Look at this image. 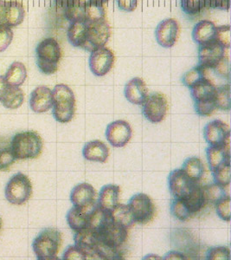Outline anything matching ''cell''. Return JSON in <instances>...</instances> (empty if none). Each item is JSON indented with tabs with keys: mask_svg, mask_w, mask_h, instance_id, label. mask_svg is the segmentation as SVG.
<instances>
[{
	"mask_svg": "<svg viewBox=\"0 0 231 260\" xmlns=\"http://www.w3.org/2000/svg\"><path fill=\"white\" fill-rule=\"evenodd\" d=\"M53 105L52 91L46 86H38L33 90L30 98V107L35 113L47 112Z\"/></svg>",
	"mask_w": 231,
	"mask_h": 260,
	"instance_id": "18",
	"label": "cell"
},
{
	"mask_svg": "<svg viewBox=\"0 0 231 260\" xmlns=\"http://www.w3.org/2000/svg\"><path fill=\"white\" fill-rule=\"evenodd\" d=\"M186 258L187 257H185L182 252L176 251H170L164 257V259H186Z\"/></svg>",
	"mask_w": 231,
	"mask_h": 260,
	"instance_id": "51",
	"label": "cell"
},
{
	"mask_svg": "<svg viewBox=\"0 0 231 260\" xmlns=\"http://www.w3.org/2000/svg\"><path fill=\"white\" fill-rule=\"evenodd\" d=\"M230 6V0H210V8L228 11Z\"/></svg>",
	"mask_w": 231,
	"mask_h": 260,
	"instance_id": "50",
	"label": "cell"
},
{
	"mask_svg": "<svg viewBox=\"0 0 231 260\" xmlns=\"http://www.w3.org/2000/svg\"><path fill=\"white\" fill-rule=\"evenodd\" d=\"M182 170L187 176L195 182H199L205 175V166L202 160L197 157H190L185 160L182 166Z\"/></svg>",
	"mask_w": 231,
	"mask_h": 260,
	"instance_id": "31",
	"label": "cell"
},
{
	"mask_svg": "<svg viewBox=\"0 0 231 260\" xmlns=\"http://www.w3.org/2000/svg\"><path fill=\"white\" fill-rule=\"evenodd\" d=\"M15 157L12 154L11 148L0 149V170H6L15 161Z\"/></svg>",
	"mask_w": 231,
	"mask_h": 260,
	"instance_id": "47",
	"label": "cell"
},
{
	"mask_svg": "<svg viewBox=\"0 0 231 260\" xmlns=\"http://www.w3.org/2000/svg\"><path fill=\"white\" fill-rule=\"evenodd\" d=\"M168 182L171 193L175 199L186 198L192 192L197 184L199 183L188 177L182 169H175L171 172Z\"/></svg>",
	"mask_w": 231,
	"mask_h": 260,
	"instance_id": "12",
	"label": "cell"
},
{
	"mask_svg": "<svg viewBox=\"0 0 231 260\" xmlns=\"http://www.w3.org/2000/svg\"><path fill=\"white\" fill-rule=\"evenodd\" d=\"M133 131L130 124L124 120H117L107 125L106 137L114 148H123L130 142Z\"/></svg>",
	"mask_w": 231,
	"mask_h": 260,
	"instance_id": "13",
	"label": "cell"
},
{
	"mask_svg": "<svg viewBox=\"0 0 231 260\" xmlns=\"http://www.w3.org/2000/svg\"><path fill=\"white\" fill-rule=\"evenodd\" d=\"M171 212H172V215L180 221H186L192 217L191 214L189 213V211L187 210L184 202L181 199H175L172 201Z\"/></svg>",
	"mask_w": 231,
	"mask_h": 260,
	"instance_id": "41",
	"label": "cell"
},
{
	"mask_svg": "<svg viewBox=\"0 0 231 260\" xmlns=\"http://www.w3.org/2000/svg\"><path fill=\"white\" fill-rule=\"evenodd\" d=\"M216 108L218 110L229 111L230 110V84L226 83L217 87L215 95Z\"/></svg>",
	"mask_w": 231,
	"mask_h": 260,
	"instance_id": "35",
	"label": "cell"
},
{
	"mask_svg": "<svg viewBox=\"0 0 231 260\" xmlns=\"http://www.w3.org/2000/svg\"><path fill=\"white\" fill-rule=\"evenodd\" d=\"M111 36V29L106 19L88 23L86 41L82 46L84 50L92 52L98 48L103 47Z\"/></svg>",
	"mask_w": 231,
	"mask_h": 260,
	"instance_id": "7",
	"label": "cell"
},
{
	"mask_svg": "<svg viewBox=\"0 0 231 260\" xmlns=\"http://www.w3.org/2000/svg\"><path fill=\"white\" fill-rule=\"evenodd\" d=\"M94 252L97 259L119 260L123 258L121 249L109 246L100 240L95 245Z\"/></svg>",
	"mask_w": 231,
	"mask_h": 260,
	"instance_id": "33",
	"label": "cell"
},
{
	"mask_svg": "<svg viewBox=\"0 0 231 260\" xmlns=\"http://www.w3.org/2000/svg\"><path fill=\"white\" fill-rule=\"evenodd\" d=\"M53 115L58 122L67 123L72 121L75 113L74 92L65 84H57L52 90Z\"/></svg>",
	"mask_w": 231,
	"mask_h": 260,
	"instance_id": "1",
	"label": "cell"
},
{
	"mask_svg": "<svg viewBox=\"0 0 231 260\" xmlns=\"http://www.w3.org/2000/svg\"><path fill=\"white\" fill-rule=\"evenodd\" d=\"M65 17L70 22L75 20H86L85 18V1L75 0L71 6L64 10Z\"/></svg>",
	"mask_w": 231,
	"mask_h": 260,
	"instance_id": "39",
	"label": "cell"
},
{
	"mask_svg": "<svg viewBox=\"0 0 231 260\" xmlns=\"http://www.w3.org/2000/svg\"><path fill=\"white\" fill-rule=\"evenodd\" d=\"M36 63L39 70L45 75L56 73L62 57V50L59 43L48 38L39 43L36 49Z\"/></svg>",
	"mask_w": 231,
	"mask_h": 260,
	"instance_id": "4",
	"label": "cell"
},
{
	"mask_svg": "<svg viewBox=\"0 0 231 260\" xmlns=\"http://www.w3.org/2000/svg\"><path fill=\"white\" fill-rule=\"evenodd\" d=\"M8 83L6 82V78L3 76H0V102L4 98V95L6 94V92L8 89Z\"/></svg>",
	"mask_w": 231,
	"mask_h": 260,
	"instance_id": "52",
	"label": "cell"
},
{
	"mask_svg": "<svg viewBox=\"0 0 231 260\" xmlns=\"http://www.w3.org/2000/svg\"><path fill=\"white\" fill-rule=\"evenodd\" d=\"M74 241V245L86 252L89 259H97L94 250L99 241V235L95 231L87 226L82 230L75 232Z\"/></svg>",
	"mask_w": 231,
	"mask_h": 260,
	"instance_id": "19",
	"label": "cell"
},
{
	"mask_svg": "<svg viewBox=\"0 0 231 260\" xmlns=\"http://www.w3.org/2000/svg\"><path fill=\"white\" fill-rule=\"evenodd\" d=\"M24 100V94L19 87L9 86L7 91L1 100L4 107L10 110L18 109L23 104Z\"/></svg>",
	"mask_w": 231,
	"mask_h": 260,
	"instance_id": "32",
	"label": "cell"
},
{
	"mask_svg": "<svg viewBox=\"0 0 231 260\" xmlns=\"http://www.w3.org/2000/svg\"><path fill=\"white\" fill-rule=\"evenodd\" d=\"M205 139L210 146L222 147L230 144V129L225 122L213 120L204 128Z\"/></svg>",
	"mask_w": 231,
	"mask_h": 260,
	"instance_id": "11",
	"label": "cell"
},
{
	"mask_svg": "<svg viewBox=\"0 0 231 260\" xmlns=\"http://www.w3.org/2000/svg\"><path fill=\"white\" fill-rule=\"evenodd\" d=\"M212 71L216 76H219L223 78H228L229 77V65H228V57L223 56L218 63L212 69Z\"/></svg>",
	"mask_w": 231,
	"mask_h": 260,
	"instance_id": "48",
	"label": "cell"
},
{
	"mask_svg": "<svg viewBox=\"0 0 231 260\" xmlns=\"http://www.w3.org/2000/svg\"><path fill=\"white\" fill-rule=\"evenodd\" d=\"M99 235V240L106 245L120 248L128 240V228L110 223L107 228H104Z\"/></svg>",
	"mask_w": 231,
	"mask_h": 260,
	"instance_id": "17",
	"label": "cell"
},
{
	"mask_svg": "<svg viewBox=\"0 0 231 260\" xmlns=\"http://www.w3.org/2000/svg\"><path fill=\"white\" fill-rule=\"evenodd\" d=\"M112 221L116 225L129 228L134 224V219L127 205L118 204L110 212Z\"/></svg>",
	"mask_w": 231,
	"mask_h": 260,
	"instance_id": "30",
	"label": "cell"
},
{
	"mask_svg": "<svg viewBox=\"0 0 231 260\" xmlns=\"http://www.w3.org/2000/svg\"><path fill=\"white\" fill-rule=\"evenodd\" d=\"M128 207L130 209L134 221L139 224H146L153 219L155 207L148 195L137 193L129 201Z\"/></svg>",
	"mask_w": 231,
	"mask_h": 260,
	"instance_id": "8",
	"label": "cell"
},
{
	"mask_svg": "<svg viewBox=\"0 0 231 260\" xmlns=\"http://www.w3.org/2000/svg\"><path fill=\"white\" fill-rule=\"evenodd\" d=\"M207 71L208 70L206 69L203 68L200 65H198L190 71H187L186 73L183 76L182 82L184 83V85L190 88L191 86L199 83V81L208 77Z\"/></svg>",
	"mask_w": 231,
	"mask_h": 260,
	"instance_id": "38",
	"label": "cell"
},
{
	"mask_svg": "<svg viewBox=\"0 0 231 260\" xmlns=\"http://www.w3.org/2000/svg\"><path fill=\"white\" fill-rule=\"evenodd\" d=\"M88 22L86 20H75L71 22L68 29V39L74 47H82L86 41Z\"/></svg>",
	"mask_w": 231,
	"mask_h": 260,
	"instance_id": "27",
	"label": "cell"
},
{
	"mask_svg": "<svg viewBox=\"0 0 231 260\" xmlns=\"http://www.w3.org/2000/svg\"><path fill=\"white\" fill-rule=\"evenodd\" d=\"M224 48L213 39L200 45L199 50V64L206 70H212L224 56Z\"/></svg>",
	"mask_w": 231,
	"mask_h": 260,
	"instance_id": "14",
	"label": "cell"
},
{
	"mask_svg": "<svg viewBox=\"0 0 231 260\" xmlns=\"http://www.w3.org/2000/svg\"><path fill=\"white\" fill-rule=\"evenodd\" d=\"M112 222L109 212L104 210L98 204L89 211L88 226L98 234Z\"/></svg>",
	"mask_w": 231,
	"mask_h": 260,
	"instance_id": "25",
	"label": "cell"
},
{
	"mask_svg": "<svg viewBox=\"0 0 231 260\" xmlns=\"http://www.w3.org/2000/svg\"><path fill=\"white\" fill-rule=\"evenodd\" d=\"M119 8L124 12H134L137 8L138 0H116Z\"/></svg>",
	"mask_w": 231,
	"mask_h": 260,
	"instance_id": "49",
	"label": "cell"
},
{
	"mask_svg": "<svg viewBox=\"0 0 231 260\" xmlns=\"http://www.w3.org/2000/svg\"><path fill=\"white\" fill-rule=\"evenodd\" d=\"M95 190L92 185L83 182L74 186L70 193V201L74 207L89 212L95 206Z\"/></svg>",
	"mask_w": 231,
	"mask_h": 260,
	"instance_id": "16",
	"label": "cell"
},
{
	"mask_svg": "<svg viewBox=\"0 0 231 260\" xmlns=\"http://www.w3.org/2000/svg\"><path fill=\"white\" fill-rule=\"evenodd\" d=\"M84 159L95 162H106L109 156V149L107 146L101 141H92L87 142L83 150Z\"/></svg>",
	"mask_w": 231,
	"mask_h": 260,
	"instance_id": "21",
	"label": "cell"
},
{
	"mask_svg": "<svg viewBox=\"0 0 231 260\" xmlns=\"http://www.w3.org/2000/svg\"><path fill=\"white\" fill-rule=\"evenodd\" d=\"M89 213L78 207H72L66 216L69 228L74 232H78L89 225Z\"/></svg>",
	"mask_w": 231,
	"mask_h": 260,
	"instance_id": "29",
	"label": "cell"
},
{
	"mask_svg": "<svg viewBox=\"0 0 231 260\" xmlns=\"http://www.w3.org/2000/svg\"><path fill=\"white\" fill-rule=\"evenodd\" d=\"M114 63V54L107 47L98 48L93 50L89 56V68L96 77L107 75Z\"/></svg>",
	"mask_w": 231,
	"mask_h": 260,
	"instance_id": "10",
	"label": "cell"
},
{
	"mask_svg": "<svg viewBox=\"0 0 231 260\" xmlns=\"http://www.w3.org/2000/svg\"><path fill=\"white\" fill-rule=\"evenodd\" d=\"M106 12L103 5L92 1H85V18L88 23H94L106 19Z\"/></svg>",
	"mask_w": 231,
	"mask_h": 260,
	"instance_id": "34",
	"label": "cell"
},
{
	"mask_svg": "<svg viewBox=\"0 0 231 260\" xmlns=\"http://www.w3.org/2000/svg\"><path fill=\"white\" fill-rule=\"evenodd\" d=\"M54 1L58 7L65 10L66 8H68V6H71L75 0H54Z\"/></svg>",
	"mask_w": 231,
	"mask_h": 260,
	"instance_id": "54",
	"label": "cell"
},
{
	"mask_svg": "<svg viewBox=\"0 0 231 260\" xmlns=\"http://www.w3.org/2000/svg\"><path fill=\"white\" fill-rule=\"evenodd\" d=\"M6 0H0V26H6Z\"/></svg>",
	"mask_w": 231,
	"mask_h": 260,
	"instance_id": "53",
	"label": "cell"
},
{
	"mask_svg": "<svg viewBox=\"0 0 231 260\" xmlns=\"http://www.w3.org/2000/svg\"><path fill=\"white\" fill-rule=\"evenodd\" d=\"M11 149L17 160L36 159L41 154L43 141L36 132H22L13 136Z\"/></svg>",
	"mask_w": 231,
	"mask_h": 260,
	"instance_id": "3",
	"label": "cell"
},
{
	"mask_svg": "<svg viewBox=\"0 0 231 260\" xmlns=\"http://www.w3.org/2000/svg\"><path fill=\"white\" fill-rule=\"evenodd\" d=\"M215 183L219 186H228L230 183V163L221 166L212 172Z\"/></svg>",
	"mask_w": 231,
	"mask_h": 260,
	"instance_id": "40",
	"label": "cell"
},
{
	"mask_svg": "<svg viewBox=\"0 0 231 260\" xmlns=\"http://www.w3.org/2000/svg\"><path fill=\"white\" fill-rule=\"evenodd\" d=\"M25 16V11L23 4L18 0H6V13L5 20L6 26H18L23 23Z\"/></svg>",
	"mask_w": 231,
	"mask_h": 260,
	"instance_id": "24",
	"label": "cell"
},
{
	"mask_svg": "<svg viewBox=\"0 0 231 260\" xmlns=\"http://www.w3.org/2000/svg\"><path fill=\"white\" fill-rule=\"evenodd\" d=\"M214 39L219 45H222L224 49H229L230 47V26L227 24V25L216 27Z\"/></svg>",
	"mask_w": 231,
	"mask_h": 260,
	"instance_id": "42",
	"label": "cell"
},
{
	"mask_svg": "<svg viewBox=\"0 0 231 260\" xmlns=\"http://www.w3.org/2000/svg\"><path fill=\"white\" fill-rule=\"evenodd\" d=\"M190 94L195 102L196 112L200 116H210L216 108L215 95L216 86L209 77L199 81L190 88Z\"/></svg>",
	"mask_w": 231,
	"mask_h": 260,
	"instance_id": "2",
	"label": "cell"
},
{
	"mask_svg": "<svg viewBox=\"0 0 231 260\" xmlns=\"http://www.w3.org/2000/svg\"><path fill=\"white\" fill-rule=\"evenodd\" d=\"M89 1H92V2H95V3H99L103 5V4L108 2L109 0H89Z\"/></svg>",
	"mask_w": 231,
	"mask_h": 260,
	"instance_id": "55",
	"label": "cell"
},
{
	"mask_svg": "<svg viewBox=\"0 0 231 260\" xmlns=\"http://www.w3.org/2000/svg\"><path fill=\"white\" fill-rule=\"evenodd\" d=\"M230 196L227 195L216 204V213L224 221H230Z\"/></svg>",
	"mask_w": 231,
	"mask_h": 260,
	"instance_id": "43",
	"label": "cell"
},
{
	"mask_svg": "<svg viewBox=\"0 0 231 260\" xmlns=\"http://www.w3.org/2000/svg\"><path fill=\"white\" fill-rule=\"evenodd\" d=\"M229 145L222 146V147H215L210 146L206 149V156H207L208 163L211 172L218 169L221 166L230 163V149Z\"/></svg>",
	"mask_w": 231,
	"mask_h": 260,
	"instance_id": "22",
	"label": "cell"
},
{
	"mask_svg": "<svg viewBox=\"0 0 231 260\" xmlns=\"http://www.w3.org/2000/svg\"><path fill=\"white\" fill-rule=\"evenodd\" d=\"M124 93L129 103L141 105L148 96V89L142 78L134 77L125 86Z\"/></svg>",
	"mask_w": 231,
	"mask_h": 260,
	"instance_id": "20",
	"label": "cell"
},
{
	"mask_svg": "<svg viewBox=\"0 0 231 260\" xmlns=\"http://www.w3.org/2000/svg\"><path fill=\"white\" fill-rule=\"evenodd\" d=\"M32 194V185L24 174L13 175L6 187V198L12 205L20 206L29 201Z\"/></svg>",
	"mask_w": 231,
	"mask_h": 260,
	"instance_id": "6",
	"label": "cell"
},
{
	"mask_svg": "<svg viewBox=\"0 0 231 260\" xmlns=\"http://www.w3.org/2000/svg\"><path fill=\"white\" fill-rule=\"evenodd\" d=\"M121 187L117 185H106L99 193L98 205L107 212H111L119 204Z\"/></svg>",
	"mask_w": 231,
	"mask_h": 260,
	"instance_id": "23",
	"label": "cell"
},
{
	"mask_svg": "<svg viewBox=\"0 0 231 260\" xmlns=\"http://www.w3.org/2000/svg\"><path fill=\"white\" fill-rule=\"evenodd\" d=\"M168 110V102L166 95L153 93L147 96L143 104V115L152 123H160L166 118Z\"/></svg>",
	"mask_w": 231,
	"mask_h": 260,
	"instance_id": "9",
	"label": "cell"
},
{
	"mask_svg": "<svg viewBox=\"0 0 231 260\" xmlns=\"http://www.w3.org/2000/svg\"><path fill=\"white\" fill-rule=\"evenodd\" d=\"M62 259L64 260H84L89 259L86 252L79 248L76 245H70L66 249L64 253L62 255Z\"/></svg>",
	"mask_w": 231,
	"mask_h": 260,
	"instance_id": "45",
	"label": "cell"
},
{
	"mask_svg": "<svg viewBox=\"0 0 231 260\" xmlns=\"http://www.w3.org/2000/svg\"><path fill=\"white\" fill-rule=\"evenodd\" d=\"M216 27L212 21H199L193 28V40L199 45H203L205 43L213 40Z\"/></svg>",
	"mask_w": 231,
	"mask_h": 260,
	"instance_id": "26",
	"label": "cell"
},
{
	"mask_svg": "<svg viewBox=\"0 0 231 260\" xmlns=\"http://www.w3.org/2000/svg\"><path fill=\"white\" fill-rule=\"evenodd\" d=\"M26 77V67L21 62H12L5 76L8 85L12 87H20L23 85Z\"/></svg>",
	"mask_w": 231,
	"mask_h": 260,
	"instance_id": "28",
	"label": "cell"
},
{
	"mask_svg": "<svg viewBox=\"0 0 231 260\" xmlns=\"http://www.w3.org/2000/svg\"><path fill=\"white\" fill-rule=\"evenodd\" d=\"M206 203H212L216 205L220 200L228 195L224 186H219L217 184H210L208 186H203Z\"/></svg>",
	"mask_w": 231,
	"mask_h": 260,
	"instance_id": "36",
	"label": "cell"
},
{
	"mask_svg": "<svg viewBox=\"0 0 231 260\" xmlns=\"http://www.w3.org/2000/svg\"><path fill=\"white\" fill-rule=\"evenodd\" d=\"M61 244L62 234L59 231L46 228L33 241V251L38 260L57 259Z\"/></svg>",
	"mask_w": 231,
	"mask_h": 260,
	"instance_id": "5",
	"label": "cell"
},
{
	"mask_svg": "<svg viewBox=\"0 0 231 260\" xmlns=\"http://www.w3.org/2000/svg\"><path fill=\"white\" fill-rule=\"evenodd\" d=\"M181 6L188 15H197L210 8V0H181Z\"/></svg>",
	"mask_w": 231,
	"mask_h": 260,
	"instance_id": "37",
	"label": "cell"
},
{
	"mask_svg": "<svg viewBox=\"0 0 231 260\" xmlns=\"http://www.w3.org/2000/svg\"><path fill=\"white\" fill-rule=\"evenodd\" d=\"M180 31L178 21L174 18H166L158 24L155 38L158 44L164 48H171L176 44Z\"/></svg>",
	"mask_w": 231,
	"mask_h": 260,
	"instance_id": "15",
	"label": "cell"
},
{
	"mask_svg": "<svg viewBox=\"0 0 231 260\" xmlns=\"http://www.w3.org/2000/svg\"><path fill=\"white\" fill-rule=\"evenodd\" d=\"M13 39V31L8 26H0V52L9 47Z\"/></svg>",
	"mask_w": 231,
	"mask_h": 260,
	"instance_id": "46",
	"label": "cell"
},
{
	"mask_svg": "<svg viewBox=\"0 0 231 260\" xmlns=\"http://www.w3.org/2000/svg\"><path fill=\"white\" fill-rule=\"evenodd\" d=\"M206 258L209 260H229L230 251L227 246H216L209 249L206 254Z\"/></svg>",
	"mask_w": 231,
	"mask_h": 260,
	"instance_id": "44",
	"label": "cell"
}]
</instances>
